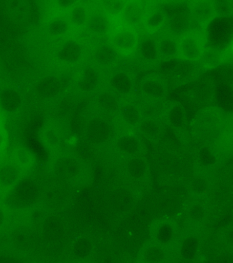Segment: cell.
I'll return each mask as SVG.
<instances>
[{
	"label": "cell",
	"mask_w": 233,
	"mask_h": 263,
	"mask_svg": "<svg viewBox=\"0 0 233 263\" xmlns=\"http://www.w3.org/2000/svg\"><path fill=\"white\" fill-rule=\"evenodd\" d=\"M39 197L40 189L37 182L30 177H25L10 189L7 202L13 209H25L36 204Z\"/></svg>",
	"instance_id": "cell-1"
},
{
	"label": "cell",
	"mask_w": 233,
	"mask_h": 263,
	"mask_svg": "<svg viewBox=\"0 0 233 263\" xmlns=\"http://www.w3.org/2000/svg\"><path fill=\"white\" fill-rule=\"evenodd\" d=\"M205 50L206 37L201 31H188L177 40V58L182 61H200Z\"/></svg>",
	"instance_id": "cell-2"
},
{
	"label": "cell",
	"mask_w": 233,
	"mask_h": 263,
	"mask_svg": "<svg viewBox=\"0 0 233 263\" xmlns=\"http://www.w3.org/2000/svg\"><path fill=\"white\" fill-rule=\"evenodd\" d=\"M140 42L138 31L132 27H123L116 30L110 39V43L120 57L132 55Z\"/></svg>",
	"instance_id": "cell-3"
},
{
	"label": "cell",
	"mask_w": 233,
	"mask_h": 263,
	"mask_svg": "<svg viewBox=\"0 0 233 263\" xmlns=\"http://www.w3.org/2000/svg\"><path fill=\"white\" fill-rule=\"evenodd\" d=\"M84 53V47L80 41L76 39H66L57 47L55 57L61 65L73 67L80 63Z\"/></svg>",
	"instance_id": "cell-4"
},
{
	"label": "cell",
	"mask_w": 233,
	"mask_h": 263,
	"mask_svg": "<svg viewBox=\"0 0 233 263\" xmlns=\"http://www.w3.org/2000/svg\"><path fill=\"white\" fill-rule=\"evenodd\" d=\"M34 93L40 100L50 102L58 99L63 91L62 80L54 74L42 76L36 82Z\"/></svg>",
	"instance_id": "cell-5"
},
{
	"label": "cell",
	"mask_w": 233,
	"mask_h": 263,
	"mask_svg": "<svg viewBox=\"0 0 233 263\" xmlns=\"http://www.w3.org/2000/svg\"><path fill=\"white\" fill-rule=\"evenodd\" d=\"M141 93L151 100H159L165 98L167 84L162 76L158 73L146 74L140 83Z\"/></svg>",
	"instance_id": "cell-6"
},
{
	"label": "cell",
	"mask_w": 233,
	"mask_h": 263,
	"mask_svg": "<svg viewBox=\"0 0 233 263\" xmlns=\"http://www.w3.org/2000/svg\"><path fill=\"white\" fill-rule=\"evenodd\" d=\"M101 76L94 66L87 65L81 68L74 79L75 87L81 94H91L99 87Z\"/></svg>",
	"instance_id": "cell-7"
},
{
	"label": "cell",
	"mask_w": 233,
	"mask_h": 263,
	"mask_svg": "<svg viewBox=\"0 0 233 263\" xmlns=\"http://www.w3.org/2000/svg\"><path fill=\"white\" fill-rule=\"evenodd\" d=\"M25 99L17 88L5 86L0 88V109L5 114H17L23 108Z\"/></svg>",
	"instance_id": "cell-8"
},
{
	"label": "cell",
	"mask_w": 233,
	"mask_h": 263,
	"mask_svg": "<svg viewBox=\"0 0 233 263\" xmlns=\"http://www.w3.org/2000/svg\"><path fill=\"white\" fill-rule=\"evenodd\" d=\"M40 139L47 149L56 151L64 143V129L58 121H48L40 132Z\"/></svg>",
	"instance_id": "cell-9"
},
{
	"label": "cell",
	"mask_w": 233,
	"mask_h": 263,
	"mask_svg": "<svg viewBox=\"0 0 233 263\" xmlns=\"http://www.w3.org/2000/svg\"><path fill=\"white\" fill-rule=\"evenodd\" d=\"M110 87L118 96H129L134 93L135 80L128 71L120 70L112 73L109 78Z\"/></svg>",
	"instance_id": "cell-10"
},
{
	"label": "cell",
	"mask_w": 233,
	"mask_h": 263,
	"mask_svg": "<svg viewBox=\"0 0 233 263\" xmlns=\"http://www.w3.org/2000/svg\"><path fill=\"white\" fill-rule=\"evenodd\" d=\"M190 13L196 22L207 25L216 16L214 2L212 0H194L189 6Z\"/></svg>",
	"instance_id": "cell-11"
},
{
	"label": "cell",
	"mask_w": 233,
	"mask_h": 263,
	"mask_svg": "<svg viewBox=\"0 0 233 263\" xmlns=\"http://www.w3.org/2000/svg\"><path fill=\"white\" fill-rule=\"evenodd\" d=\"M6 8L10 18L16 24H27L32 13L30 0H7Z\"/></svg>",
	"instance_id": "cell-12"
},
{
	"label": "cell",
	"mask_w": 233,
	"mask_h": 263,
	"mask_svg": "<svg viewBox=\"0 0 233 263\" xmlns=\"http://www.w3.org/2000/svg\"><path fill=\"white\" fill-rule=\"evenodd\" d=\"M54 171L56 176L62 180H72L78 174V162L72 156L63 154L55 160Z\"/></svg>",
	"instance_id": "cell-13"
},
{
	"label": "cell",
	"mask_w": 233,
	"mask_h": 263,
	"mask_svg": "<svg viewBox=\"0 0 233 263\" xmlns=\"http://www.w3.org/2000/svg\"><path fill=\"white\" fill-rule=\"evenodd\" d=\"M120 55L110 43H102L93 51V60L98 67L109 69L117 63Z\"/></svg>",
	"instance_id": "cell-14"
},
{
	"label": "cell",
	"mask_w": 233,
	"mask_h": 263,
	"mask_svg": "<svg viewBox=\"0 0 233 263\" xmlns=\"http://www.w3.org/2000/svg\"><path fill=\"white\" fill-rule=\"evenodd\" d=\"M23 170L13 161L4 162L0 165V188L11 189L22 178Z\"/></svg>",
	"instance_id": "cell-15"
},
{
	"label": "cell",
	"mask_w": 233,
	"mask_h": 263,
	"mask_svg": "<svg viewBox=\"0 0 233 263\" xmlns=\"http://www.w3.org/2000/svg\"><path fill=\"white\" fill-rule=\"evenodd\" d=\"M45 32L53 39H62L71 32V26L66 16H56L50 18L45 24Z\"/></svg>",
	"instance_id": "cell-16"
},
{
	"label": "cell",
	"mask_w": 233,
	"mask_h": 263,
	"mask_svg": "<svg viewBox=\"0 0 233 263\" xmlns=\"http://www.w3.org/2000/svg\"><path fill=\"white\" fill-rule=\"evenodd\" d=\"M85 28L94 36H104L109 32L110 23L107 16L102 12H93L89 14Z\"/></svg>",
	"instance_id": "cell-17"
},
{
	"label": "cell",
	"mask_w": 233,
	"mask_h": 263,
	"mask_svg": "<svg viewBox=\"0 0 233 263\" xmlns=\"http://www.w3.org/2000/svg\"><path fill=\"white\" fill-rule=\"evenodd\" d=\"M11 156L12 161L15 162L23 171L30 170L35 162V156L33 152L23 145L14 146Z\"/></svg>",
	"instance_id": "cell-18"
},
{
	"label": "cell",
	"mask_w": 233,
	"mask_h": 263,
	"mask_svg": "<svg viewBox=\"0 0 233 263\" xmlns=\"http://www.w3.org/2000/svg\"><path fill=\"white\" fill-rule=\"evenodd\" d=\"M95 102L102 110L108 112H114L119 108V96L111 88H104L97 92L95 96Z\"/></svg>",
	"instance_id": "cell-19"
},
{
	"label": "cell",
	"mask_w": 233,
	"mask_h": 263,
	"mask_svg": "<svg viewBox=\"0 0 233 263\" xmlns=\"http://www.w3.org/2000/svg\"><path fill=\"white\" fill-rule=\"evenodd\" d=\"M157 53L163 60H171L177 57V40L169 35L159 37L156 40Z\"/></svg>",
	"instance_id": "cell-20"
},
{
	"label": "cell",
	"mask_w": 233,
	"mask_h": 263,
	"mask_svg": "<svg viewBox=\"0 0 233 263\" xmlns=\"http://www.w3.org/2000/svg\"><path fill=\"white\" fill-rule=\"evenodd\" d=\"M89 10L82 4H77L67 11V18L71 28L82 29L85 28L89 16Z\"/></svg>",
	"instance_id": "cell-21"
},
{
	"label": "cell",
	"mask_w": 233,
	"mask_h": 263,
	"mask_svg": "<svg viewBox=\"0 0 233 263\" xmlns=\"http://www.w3.org/2000/svg\"><path fill=\"white\" fill-rule=\"evenodd\" d=\"M139 53L144 61L147 63H153L159 59L157 53L156 40L146 39L140 43Z\"/></svg>",
	"instance_id": "cell-22"
},
{
	"label": "cell",
	"mask_w": 233,
	"mask_h": 263,
	"mask_svg": "<svg viewBox=\"0 0 233 263\" xmlns=\"http://www.w3.org/2000/svg\"><path fill=\"white\" fill-rule=\"evenodd\" d=\"M166 16L161 10H154L147 15L144 21L145 29L149 32L159 30L165 24Z\"/></svg>",
	"instance_id": "cell-23"
},
{
	"label": "cell",
	"mask_w": 233,
	"mask_h": 263,
	"mask_svg": "<svg viewBox=\"0 0 233 263\" xmlns=\"http://www.w3.org/2000/svg\"><path fill=\"white\" fill-rule=\"evenodd\" d=\"M124 20L130 26H136L142 22L143 12L140 6L135 4H128L124 8Z\"/></svg>",
	"instance_id": "cell-24"
},
{
	"label": "cell",
	"mask_w": 233,
	"mask_h": 263,
	"mask_svg": "<svg viewBox=\"0 0 233 263\" xmlns=\"http://www.w3.org/2000/svg\"><path fill=\"white\" fill-rule=\"evenodd\" d=\"M73 100L71 97L68 96L60 97L57 103L55 112L59 119H64L70 113L72 110Z\"/></svg>",
	"instance_id": "cell-25"
},
{
	"label": "cell",
	"mask_w": 233,
	"mask_h": 263,
	"mask_svg": "<svg viewBox=\"0 0 233 263\" xmlns=\"http://www.w3.org/2000/svg\"><path fill=\"white\" fill-rule=\"evenodd\" d=\"M122 112L124 118L129 123L134 124L138 122L139 117H140V112H139L138 108L134 105L130 104L124 105L122 108Z\"/></svg>",
	"instance_id": "cell-26"
},
{
	"label": "cell",
	"mask_w": 233,
	"mask_h": 263,
	"mask_svg": "<svg viewBox=\"0 0 233 263\" xmlns=\"http://www.w3.org/2000/svg\"><path fill=\"white\" fill-rule=\"evenodd\" d=\"M216 14L222 16H228L232 11L231 4L229 0H216L214 1Z\"/></svg>",
	"instance_id": "cell-27"
},
{
	"label": "cell",
	"mask_w": 233,
	"mask_h": 263,
	"mask_svg": "<svg viewBox=\"0 0 233 263\" xmlns=\"http://www.w3.org/2000/svg\"><path fill=\"white\" fill-rule=\"evenodd\" d=\"M9 142V134L3 120L0 119V153L7 147Z\"/></svg>",
	"instance_id": "cell-28"
},
{
	"label": "cell",
	"mask_w": 233,
	"mask_h": 263,
	"mask_svg": "<svg viewBox=\"0 0 233 263\" xmlns=\"http://www.w3.org/2000/svg\"><path fill=\"white\" fill-rule=\"evenodd\" d=\"M55 7L61 11H68L79 3L80 0H52Z\"/></svg>",
	"instance_id": "cell-29"
},
{
	"label": "cell",
	"mask_w": 233,
	"mask_h": 263,
	"mask_svg": "<svg viewBox=\"0 0 233 263\" xmlns=\"http://www.w3.org/2000/svg\"><path fill=\"white\" fill-rule=\"evenodd\" d=\"M8 213L7 209L3 204H0V230L5 226L7 223Z\"/></svg>",
	"instance_id": "cell-30"
}]
</instances>
